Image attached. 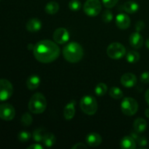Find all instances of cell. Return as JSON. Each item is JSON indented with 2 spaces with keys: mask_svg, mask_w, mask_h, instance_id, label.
<instances>
[{
  "mask_svg": "<svg viewBox=\"0 0 149 149\" xmlns=\"http://www.w3.org/2000/svg\"><path fill=\"white\" fill-rule=\"evenodd\" d=\"M109 95L113 99H122L123 97V92L117 87H112L109 90Z\"/></svg>",
  "mask_w": 149,
  "mask_h": 149,
  "instance_id": "cell-24",
  "label": "cell"
},
{
  "mask_svg": "<svg viewBox=\"0 0 149 149\" xmlns=\"http://www.w3.org/2000/svg\"><path fill=\"white\" fill-rule=\"evenodd\" d=\"M31 138V135L28 131H20L17 135V139L22 143L27 142Z\"/></svg>",
  "mask_w": 149,
  "mask_h": 149,
  "instance_id": "cell-27",
  "label": "cell"
},
{
  "mask_svg": "<svg viewBox=\"0 0 149 149\" xmlns=\"http://www.w3.org/2000/svg\"><path fill=\"white\" fill-rule=\"evenodd\" d=\"M108 91V87L105 83H99L95 88V93L97 96H103Z\"/></svg>",
  "mask_w": 149,
  "mask_h": 149,
  "instance_id": "cell-26",
  "label": "cell"
},
{
  "mask_svg": "<svg viewBox=\"0 0 149 149\" xmlns=\"http://www.w3.org/2000/svg\"><path fill=\"white\" fill-rule=\"evenodd\" d=\"M59 4L56 1H49L46 4L45 7V10L47 14L49 15H55L59 10Z\"/></svg>",
  "mask_w": 149,
  "mask_h": 149,
  "instance_id": "cell-21",
  "label": "cell"
},
{
  "mask_svg": "<svg viewBox=\"0 0 149 149\" xmlns=\"http://www.w3.org/2000/svg\"><path fill=\"white\" fill-rule=\"evenodd\" d=\"M145 115H146V117L149 118V108H148V109H146Z\"/></svg>",
  "mask_w": 149,
  "mask_h": 149,
  "instance_id": "cell-38",
  "label": "cell"
},
{
  "mask_svg": "<svg viewBox=\"0 0 149 149\" xmlns=\"http://www.w3.org/2000/svg\"><path fill=\"white\" fill-rule=\"evenodd\" d=\"M86 143L90 147H97L101 144L102 138L97 132H91L86 137Z\"/></svg>",
  "mask_w": 149,
  "mask_h": 149,
  "instance_id": "cell-14",
  "label": "cell"
},
{
  "mask_svg": "<svg viewBox=\"0 0 149 149\" xmlns=\"http://www.w3.org/2000/svg\"><path fill=\"white\" fill-rule=\"evenodd\" d=\"M145 99H146V100L147 103L149 105V89H148V90H146V92Z\"/></svg>",
  "mask_w": 149,
  "mask_h": 149,
  "instance_id": "cell-37",
  "label": "cell"
},
{
  "mask_svg": "<svg viewBox=\"0 0 149 149\" xmlns=\"http://www.w3.org/2000/svg\"><path fill=\"white\" fill-rule=\"evenodd\" d=\"M137 77L132 73H125L121 77V84L125 87L130 88L137 84Z\"/></svg>",
  "mask_w": 149,
  "mask_h": 149,
  "instance_id": "cell-11",
  "label": "cell"
},
{
  "mask_svg": "<svg viewBox=\"0 0 149 149\" xmlns=\"http://www.w3.org/2000/svg\"><path fill=\"white\" fill-rule=\"evenodd\" d=\"M145 23L143 20H139V21L137 22L136 25H135V29H136L137 31L140 32L145 28Z\"/></svg>",
  "mask_w": 149,
  "mask_h": 149,
  "instance_id": "cell-34",
  "label": "cell"
},
{
  "mask_svg": "<svg viewBox=\"0 0 149 149\" xmlns=\"http://www.w3.org/2000/svg\"><path fill=\"white\" fill-rule=\"evenodd\" d=\"M76 100H72L65 106L63 109V116L66 120L69 121L74 118L75 115Z\"/></svg>",
  "mask_w": 149,
  "mask_h": 149,
  "instance_id": "cell-15",
  "label": "cell"
},
{
  "mask_svg": "<svg viewBox=\"0 0 149 149\" xmlns=\"http://www.w3.org/2000/svg\"><path fill=\"white\" fill-rule=\"evenodd\" d=\"M121 110L126 116H133L138 110V103L132 97H125L121 103Z\"/></svg>",
  "mask_w": 149,
  "mask_h": 149,
  "instance_id": "cell-5",
  "label": "cell"
},
{
  "mask_svg": "<svg viewBox=\"0 0 149 149\" xmlns=\"http://www.w3.org/2000/svg\"><path fill=\"white\" fill-rule=\"evenodd\" d=\"M116 25L119 29L125 30L130 26V18L128 15L124 13H120L116 17Z\"/></svg>",
  "mask_w": 149,
  "mask_h": 149,
  "instance_id": "cell-12",
  "label": "cell"
},
{
  "mask_svg": "<svg viewBox=\"0 0 149 149\" xmlns=\"http://www.w3.org/2000/svg\"><path fill=\"white\" fill-rule=\"evenodd\" d=\"M0 1H1V0H0Z\"/></svg>",
  "mask_w": 149,
  "mask_h": 149,
  "instance_id": "cell-40",
  "label": "cell"
},
{
  "mask_svg": "<svg viewBox=\"0 0 149 149\" xmlns=\"http://www.w3.org/2000/svg\"><path fill=\"white\" fill-rule=\"evenodd\" d=\"M32 122H33V118H32L31 115L29 113H25L21 117V123L23 124L24 126L29 127L31 125Z\"/></svg>",
  "mask_w": 149,
  "mask_h": 149,
  "instance_id": "cell-28",
  "label": "cell"
},
{
  "mask_svg": "<svg viewBox=\"0 0 149 149\" xmlns=\"http://www.w3.org/2000/svg\"><path fill=\"white\" fill-rule=\"evenodd\" d=\"M45 133L46 132L42 128H39L33 131V134H32V138H33V141H35L36 142H41L43 141Z\"/></svg>",
  "mask_w": 149,
  "mask_h": 149,
  "instance_id": "cell-25",
  "label": "cell"
},
{
  "mask_svg": "<svg viewBox=\"0 0 149 149\" xmlns=\"http://www.w3.org/2000/svg\"><path fill=\"white\" fill-rule=\"evenodd\" d=\"M68 7L72 11H79L81 7V3L79 0H71L68 3Z\"/></svg>",
  "mask_w": 149,
  "mask_h": 149,
  "instance_id": "cell-29",
  "label": "cell"
},
{
  "mask_svg": "<svg viewBox=\"0 0 149 149\" xmlns=\"http://www.w3.org/2000/svg\"><path fill=\"white\" fill-rule=\"evenodd\" d=\"M106 52L109 58L117 60L123 58L126 55V48L119 42H113L109 45Z\"/></svg>",
  "mask_w": 149,
  "mask_h": 149,
  "instance_id": "cell-6",
  "label": "cell"
},
{
  "mask_svg": "<svg viewBox=\"0 0 149 149\" xmlns=\"http://www.w3.org/2000/svg\"><path fill=\"white\" fill-rule=\"evenodd\" d=\"M120 147L123 149H135L136 141L132 136H125L120 141Z\"/></svg>",
  "mask_w": 149,
  "mask_h": 149,
  "instance_id": "cell-17",
  "label": "cell"
},
{
  "mask_svg": "<svg viewBox=\"0 0 149 149\" xmlns=\"http://www.w3.org/2000/svg\"><path fill=\"white\" fill-rule=\"evenodd\" d=\"M80 107L86 114L94 115L97 110V100L91 95H84L80 100Z\"/></svg>",
  "mask_w": 149,
  "mask_h": 149,
  "instance_id": "cell-4",
  "label": "cell"
},
{
  "mask_svg": "<svg viewBox=\"0 0 149 149\" xmlns=\"http://www.w3.org/2000/svg\"><path fill=\"white\" fill-rule=\"evenodd\" d=\"M29 111L34 114L43 113L47 108V100L45 95L40 93H36L32 95L28 105Z\"/></svg>",
  "mask_w": 149,
  "mask_h": 149,
  "instance_id": "cell-3",
  "label": "cell"
},
{
  "mask_svg": "<svg viewBox=\"0 0 149 149\" xmlns=\"http://www.w3.org/2000/svg\"><path fill=\"white\" fill-rule=\"evenodd\" d=\"M42 29V22L37 18H31L26 23V29L31 33L39 31Z\"/></svg>",
  "mask_w": 149,
  "mask_h": 149,
  "instance_id": "cell-16",
  "label": "cell"
},
{
  "mask_svg": "<svg viewBox=\"0 0 149 149\" xmlns=\"http://www.w3.org/2000/svg\"><path fill=\"white\" fill-rule=\"evenodd\" d=\"M87 148V146L84 145V144L83 143H77L76 145H74V146L72 147V149H74V148Z\"/></svg>",
  "mask_w": 149,
  "mask_h": 149,
  "instance_id": "cell-36",
  "label": "cell"
},
{
  "mask_svg": "<svg viewBox=\"0 0 149 149\" xmlns=\"http://www.w3.org/2000/svg\"><path fill=\"white\" fill-rule=\"evenodd\" d=\"M147 122L143 118H138L135 120L133 123V129L138 133H142L146 130Z\"/></svg>",
  "mask_w": 149,
  "mask_h": 149,
  "instance_id": "cell-18",
  "label": "cell"
},
{
  "mask_svg": "<svg viewBox=\"0 0 149 149\" xmlns=\"http://www.w3.org/2000/svg\"><path fill=\"white\" fill-rule=\"evenodd\" d=\"M40 78L37 75H31L28 78L26 81V86L31 90H36L40 84Z\"/></svg>",
  "mask_w": 149,
  "mask_h": 149,
  "instance_id": "cell-19",
  "label": "cell"
},
{
  "mask_svg": "<svg viewBox=\"0 0 149 149\" xmlns=\"http://www.w3.org/2000/svg\"><path fill=\"white\" fill-rule=\"evenodd\" d=\"M136 143L141 147L146 146L147 144H148V141H147V139L145 138V137L139 136L138 138V139L136 140Z\"/></svg>",
  "mask_w": 149,
  "mask_h": 149,
  "instance_id": "cell-32",
  "label": "cell"
},
{
  "mask_svg": "<svg viewBox=\"0 0 149 149\" xmlns=\"http://www.w3.org/2000/svg\"><path fill=\"white\" fill-rule=\"evenodd\" d=\"M126 59L130 63H135L140 60V54L134 50H130L126 55Z\"/></svg>",
  "mask_w": 149,
  "mask_h": 149,
  "instance_id": "cell-23",
  "label": "cell"
},
{
  "mask_svg": "<svg viewBox=\"0 0 149 149\" xmlns=\"http://www.w3.org/2000/svg\"><path fill=\"white\" fill-rule=\"evenodd\" d=\"M27 148L28 149H43L44 148L42 146L40 145V144L35 143V144H33V145L30 146H29Z\"/></svg>",
  "mask_w": 149,
  "mask_h": 149,
  "instance_id": "cell-35",
  "label": "cell"
},
{
  "mask_svg": "<svg viewBox=\"0 0 149 149\" xmlns=\"http://www.w3.org/2000/svg\"><path fill=\"white\" fill-rule=\"evenodd\" d=\"M61 49L56 42L50 40H42L34 45L33 54L34 58L42 63H49L59 57Z\"/></svg>",
  "mask_w": 149,
  "mask_h": 149,
  "instance_id": "cell-1",
  "label": "cell"
},
{
  "mask_svg": "<svg viewBox=\"0 0 149 149\" xmlns=\"http://www.w3.org/2000/svg\"><path fill=\"white\" fill-rule=\"evenodd\" d=\"M146 47L149 49V38L148 39L146 40Z\"/></svg>",
  "mask_w": 149,
  "mask_h": 149,
  "instance_id": "cell-39",
  "label": "cell"
},
{
  "mask_svg": "<svg viewBox=\"0 0 149 149\" xmlns=\"http://www.w3.org/2000/svg\"><path fill=\"white\" fill-rule=\"evenodd\" d=\"M70 35L68 31L64 28H58L54 31L53 39L57 44L64 45L69 40Z\"/></svg>",
  "mask_w": 149,
  "mask_h": 149,
  "instance_id": "cell-10",
  "label": "cell"
},
{
  "mask_svg": "<svg viewBox=\"0 0 149 149\" xmlns=\"http://www.w3.org/2000/svg\"><path fill=\"white\" fill-rule=\"evenodd\" d=\"M84 12L90 17H95L100 13L102 9L100 0H87L84 4Z\"/></svg>",
  "mask_w": 149,
  "mask_h": 149,
  "instance_id": "cell-7",
  "label": "cell"
},
{
  "mask_svg": "<svg viewBox=\"0 0 149 149\" xmlns=\"http://www.w3.org/2000/svg\"><path fill=\"white\" fill-rule=\"evenodd\" d=\"M15 116V110L10 103L0 104V119L4 121H11Z\"/></svg>",
  "mask_w": 149,
  "mask_h": 149,
  "instance_id": "cell-9",
  "label": "cell"
},
{
  "mask_svg": "<svg viewBox=\"0 0 149 149\" xmlns=\"http://www.w3.org/2000/svg\"><path fill=\"white\" fill-rule=\"evenodd\" d=\"M113 18V13H111V11L109 10H105L104 13H103V15H102V20L104 23H111L112 21Z\"/></svg>",
  "mask_w": 149,
  "mask_h": 149,
  "instance_id": "cell-30",
  "label": "cell"
},
{
  "mask_svg": "<svg viewBox=\"0 0 149 149\" xmlns=\"http://www.w3.org/2000/svg\"><path fill=\"white\" fill-rule=\"evenodd\" d=\"M13 93V87L10 81L5 79H0V101L8 100Z\"/></svg>",
  "mask_w": 149,
  "mask_h": 149,
  "instance_id": "cell-8",
  "label": "cell"
},
{
  "mask_svg": "<svg viewBox=\"0 0 149 149\" xmlns=\"http://www.w3.org/2000/svg\"><path fill=\"white\" fill-rule=\"evenodd\" d=\"M124 10L130 14L135 13L139 10V4L134 1H128L123 5Z\"/></svg>",
  "mask_w": 149,
  "mask_h": 149,
  "instance_id": "cell-20",
  "label": "cell"
},
{
  "mask_svg": "<svg viewBox=\"0 0 149 149\" xmlns=\"http://www.w3.org/2000/svg\"><path fill=\"white\" fill-rule=\"evenodd\" d=\"M141 82L144 84H148L149 83V71L143 72L141 75Z\"/></svg>",
  "mask_w": 149,
  "mask_h": 149,
  "instance_id": "cell-33",
  "label": "cell"
},
{
  "mask_svg": "<svg viewBox=\"0 0 149 149\" xmlns=\"http://www.w3.org/2000/svg\"><path fill=\"white\" fill-rule=\"evenodd\" d=\"M130 44L135 49H140L143 45V38L138 31L134 32L130 36Z\"/></svg>",
  "mask_w": 149,
  "mask_h": 149,
  "instance_id": "cell-13",
  "label": "cell"
},
{
  "mask_svg": "<svg viewBox=\"0 0 149 149\" xmlns=\"http://www.w3.org/2000/svg\"><path fill=\"white\" fill-rule=\"evenodd\" d=\"M119 0H102L103 4L106 8H112L118 3Z\"/></svg>",
  "mask_w": 149,
  "mask_h": 149,
  "instance_id": "cell-31",
  "label": "cell"
},
{
  "mask_svg": "<svg viewBox=\"0 0 149 149\" xmlns=\"http://www.w3.org/2000/svg\"><path fill=\"white\" fill-rule=\"evenodd\" d=\"M63 55L68 62L76 63L82 59L84 50L82 47L77 42H70L63 47Z\"/></svg>",
  "mask_w": 149,
  "mask_h": 149,
  "instance_id": "cell-2",
  "label": "cell"
},
{
  "mask_svg": "<svg viewBox=\"0 0 149 149\" xmlns=\"http://www.w3.org/2000/svg\"><path fill=\"white\" fill-rule=\"evenodd\" d=\"M43 142L44 145L47 148H50V147L53 146L55 145V142H56V138L55 135L50 132H46L43 138Z\"/></svg>",
  "mask_w": 149,
  "mask_h": 149,
  "instance_id": "cell-22",
  "label": "cell"
}]
</instances>
